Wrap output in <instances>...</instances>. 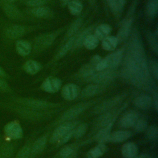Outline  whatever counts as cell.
I'll return each mask as SVG.
<instances>
[{"mask_svg":"<svg viewBox=\"0 0 158 158\" xmlns=\"http://www.w3.org/2000/svg\"><path fill=\"white\" fill-rule=\"evenodd\" d=\"M122 75L125 80L136 88L150 89L153 86L144 49L136 29L129 40Z\"/></svg>","mask_w":158,"mask_h":158,"instance_id":"cell-1","label":"cell"},{"mask_svg":"<svg viewBox=\"0 0 158 158\" xmlns=\"http://www.w3.org/2000/svg\"><path fill=\"white\" fill-rule=\"evenodd\" d=\"M22 127L17 120H12L7 122L4 127L3 136L9 140H17L23 137Z\"/></svg>","mask_w":158,"mask_h":158,"instance_id":"cell-2","label":"cell"},{"mask_svg":"<svg viewBox=\"0 0 158 158\" xmlns=\"http://www.w3.org/2000/svg\"><path fill=\"white\" fill-rule=\"evenodd\" d=\"M27 27L20 24H10L4 27V35L9 40H17L24 35L27 31Z\"/></svg>","mask_w":158,"mask_h":158,"instance_id":"cell-3","label":"cell"},{"mask_svg":"<svg viewBox=\"0 0 158 158\" xmlns=\"http://www.w3.org/2000/svg\"><path fill=\"white\" fill-rule=\"evenodd\" d=\"M77 125V122H67L59 126H58L53 131L52 136L50 138V141L52 143H56L59 141V140L62 138L65 135L73 130Z\"/></svg>","mask_w":158,"mask_h":158,"instance_id":"cell-4","label":"cell"},{"mask_svg":"<svg viewBox=\"0 0 158 158\" xmlns=\"http://www.w3.org/2000/svg\"><path fill=\"white\" fill-rule=\"evenodd\" d=\"M116 75V72L114 69H106L102 71L96 72L90 78L88 81L93 83L104 85L112 80Z\"/></svg>","mask_w":158,"mask_h":158,"instance_id":"cell-5","label":"cell"},{"mask_svg":"<svg viewBox=\"0 0 158 158\" xmlns=\"http://www.w3.org/2000/svg\"><path fill=\"white\" fill-rule=\"evenodd\" d=\"M57 35V33L54 32L39 36L35 41V49L36 51H40L49 47L55 41Z\"/></svg>","mask_w":158,"mask_h":158,"instance_id":"cell-6","label":"cell"},{"mask_svg":"<svg viewBox=\"0 0 158 158\" xmlns=\"http://www.w3.org/2000/svg\"><path fill=\"white\" fill-rule=\"evenodd\" d=\"M133 22V18L130 15L127 16L122 22L116 36L118 42L125 41L128 38L131 32Z\"/></svg>","mask_w":158,"mask_h":158,"instance_id":"cell-7","label":"cell"},{"mask_svg":"<svg viewBox=\"0 0 158 158\" xmlns=\"http://www.w3.org/2000/svg\"><path fill=\"white\" fill-rule=\"evenodd\" d=\"M61 80L55 77H49L46 78L41 85V88L43 91L49 93H54L57 92L61 87Z\"/></svg>","mask_w":158,"mask_h":158,"instance_id":"cell-8","label":"cell"},{"mask_svg":"<svg viewBox=\"0 0 158 158\" xmlns=\"http://www.w3.org/2000/svg\"><path fill=\"white\" fill-rule=\"evenodd\" d=\"M123 58V51L118 49L108 54L104 59L106 62L108 69H114L121 63Z\"/></svg>","mask_w":158,"mask_h":158,"instance_id":"cell-9","label":"cell"},{"mask_svg":"<svg viewBox=\"0 0 158 158\" xmlns=\"http://www.w3.org/2000/svg\"><path fill=\"white\" fill-rule=\"evenodd\" d=\"M2 10L6 15L12 20H20L23 17L21 11L12 3L0 2Z\"/></svg>","mask_w":158,"mask_h":158,"instance_id":"cell-10","label":"cell"},{"mask_svg":"<svg viewBox=\"0 0 158 158\" xmlns=\"http://www.w3.org/2000/svg\"><path fill=\"white\" fill-rule=\"evenodd\" d=\"M80 88L78 86L74 83H67L65 85L61 91L63 98L67 101L75 99L79 94Z\"/></svg>","mask_w":158,"mask_h":158,"instance_id":"cell-11","label":"cell"},{"mask_svg":"<svg viewBox=\"0 0 158 158\" xmlns=\"http://www.w3.org/2000/svg\"><path fill=\"white\" fill-rule=\"evenodd\" d=\"M138 119V115L136 112L129 110L125 113L119 120V125L123 128H128L135 125Z\"/></svg>","mask_w":158,"mask_h":158,"instance_id":"cell-12","label":"cell"},{"mask_svg":"<svg viewBox=\"0 0 158 158\" xmlns=\"http://www.w3.org/2000/svg\"><path fill=\"white\" fill-rule=\"evenodd\" d=\"M14 149L15 146L12 140L6 139L3 136L2 140L0 144L1 158H12L14 154Z\"/></svg>","mask_w":158,"mask_h":158,"instance_id":"cell-13","label":"cell"},{"mask_svg":"<svg viewBox=\"0 0 158 158\" xmlns=\"http://www.w3.org/2000/svg\"><path fill=\"white\" fill-rule=\"evenodd\" d=\"M88 104L89 103H81L70 108L63 114L61 117V120L63 121H66L76 117L88 107Z\"/></svg>","mask_w":158,"mask_h":158,"instance_id":"cell-14","label":"cell"},{"mask_svg":"<svg viewBox=\"0 0 158 158\" xmlns=\"http://www.w3.org/2000/svg\"><path fill=\"white\" fill-rule=\"evenodd\" d=\"M123 96L120 95V96L114 97L109 100H107L106 102L98 106L95 108L94 112L96 113H102L104 112L107 111L109 109H111L112 107H115L120 102H121V101L123 99Z\"/></svg>","mask_w":158,"mask_h":158,"instance_id":"cell-15","label":"cell"},{"mask_svg":"<svg viewBox=\"0 0 158 158\" xmlns=\"http://www.w3.org/2000/svg\"><path fill=\"white\" fill-rule=\"evenodd\" d=\"M15 46L17 52L23 57L28 56L32 50L31 44L28 41L23 40H17Z\"/></svg>","mask_w":158,"mask_h":158,"instance_id":"cell-16","label":"cell"},{"mask_svg":"<svg viewBox=\"0 0 158 158\" xmlns=\"http://www.w3.org/2000/svg\"><path fill=\"white\" fill-rule=\"evenodd\" d=\"M138 148L132 142L125 143L122 147V154L125 158H134L138 155Z\"/></svg>","mask_w":158,"mask_h":158,"instance_id":"cell-17","label":"cell"},{"mask_svg":"<svg viewBox=\"0 0 158 158\" xmlns=\"http://www.w3.org/2000/svg\"><path fill=\"white\" fill-rule=\"evenodd\" d=\"M152 103V98L147 94H141L136 97L134 100L135 105L143 110L149 109Z\"/></svg>","mask_w":158,"mask_h":158,"instance_id":"cell-18","label":"cell"},{"mask_svg":"<svg viewBox=\"0 0 158 158\" xmlns=\"http://www.w3.org/2000/svg\"><path fill=\"white\" fill-rule=\"evenodd\" d=\"M112 123L99 129L95 136V139L99 143H105L109 141V137L110 135V131L112 129Z\"/></svg>","mask_w":158,"mask_h":158,"instance_id":"cell-19","label":"cell"},{"mask_svg":"<svg viewBox=\"0 0 158 158\" xmlns=\"http://www.w3.org/2000/svg\"><path fill=\"white\" fill-rule=\"evenodd\" d=\"M104 89L103 85L93 83L86 86L81 91V95L83 97H90L101 93Z\"/></svg>","mask_w":158,"mask_h":158,"instance_id":"cell-20","label":"cell"},{"mask_svg":"<svg viewBox=\"0 0 158 158\" xmlns=\"http://www.w3.org/2000/svg\"><path fill=\"white\" fill-rule=\"evenodd\" d=\"M118 43V40L116 36L109 35L102 40L101 46L104 50L112 51L115 49Z\"/></svg>","mask_w":158,"mask_h":158,"instance_id":"cell-21","label":"cell"},{"mask_svg":"<svg viewBox=\"0 0 158 158\" xmlns=\"http://www.w3.org/2000/svg\"><path fill=\"white\" fill-rule=\"evenodd\" d=\"M111 27L107 23H102L98 25L94 31V36L99 40H102L110 33Z\"/></svg>","mask_w":158,"mask_h":158,"instance_id":"cell-22","label":"cell"},{"mask_svg":"<svg viewBox=\"0 0 158 158\" xmlns=\"http://www.w3.org/2000/svg\"><path fill=\"white\" fill-rule=\"evenodd\" d=\"M131 136V132L126 130H118L110 133L109 141L114 143L123 142L128 139Z\"/></svg>","mask_w":158,"mask_h":158,"instance_id":"cell-23","label":"cell"},{"mask_svg":"<svg viewBox=\"0 0 158 158\" xmlns=\"http://www.w3.org/2000/svg\"><path fill=\"white\" fill-rule=\"evenodd\" d=\"M46 136H43L38 138L33 144L30 148V156H35L42 151L46 143Z\"/></svg>","mask_w":158,"mask_h":158,"instance_id":"cell-24","label":"cell"},{"mask_svg":"<svg viewBox=\"0 0 158 158\" xmlns=\"http://www.w3.org/2000/svg\"><path fill=\"white\" fill-rule=\"evenodd\" d=\"M23 70L30 75H35L41 69V64L34 60H27L23 65Z\"/></svg>","mask_w":158,"mask_h":158,"instance_id":"cell-25","label":"cell"},{"mask_svg":"<svg viewBox=\"0 0 158 158\" xmlns=\"http://www.w3.org/2000/svg\"><path fill=\"white\" fill-rule=\"evenodd\" d=\"M75 38V36H73L67 39V41L65 43V44H64V45L60 48V49L57 53L56 56V58L57 59H59L60 58L65 56L69 52V51L73 48Z\"/></svg>","mask_w":158,"mask_h":158,"instance_id":"cell-26","label":"cell"},{"mask_svg":"<svg viewBox=\"0 0 158 158\" xmlns=\"http://www.w3.org/2000/svg\"><path fill=\"white\" fill-rule=\"evenodd\" d=\"M107 147L104 143H99L94 148L89 151L86 154L87 158H99L106 151Z\"/></svg>","mask_w":158,"mask_h":158,"instance_id":"cell-27","label":"cell"},{"mask_svg":"<svg viewBox=\"0 0 158 158\" xmlns=\"http://www.w3.org/2000/svg\"><path fill=\"white\" fill-rule=\"evenodd\" d=\"M158 12V0H148L146 13L150 19H154L156 17Z\"/></svg>","mask_w":158,"mask_h":158,"instance_id":"cell-28","label":"cell"},{"mask_svg":"<svg viewBox=\"0 0 158 158\" xmlns=\"http://www.w3.org/2000/svg\"><path fill=\"white\" fill-rule=\"evenodd\" d=\"M91 31H92V27H89L85 30H83L77 37L75 38V41H74V45H73V49H77L78 48H80L83 46V41L86 39V38L91 34Z\"/></svg>","mask_w":158,"mask_h":158,"instance_id":"cell-29","label":"cell"},{"mask_svg":"<svg viewBox=\"0 0 158 158\" xmlns=\"http://www.w3.org/2000/svg\"><path fill=\"white\" fill-rule=\"evenodd\" d=\"M69 12L73 15H78L83 10V4L80 0H71L67 4Z\"/></svg>","mask_w":158,"mask_h":158,"instance_id":"cell-30","label":"cell"},{"mask_svg":"<svg viewBox=\"0 0 158 158\" xmlns=\"http://www.w3.org/2000/svg\"><path fill=\"white\" fill-rule=\"evenodd\" d=\"M96 72L95 67L93 66L90 63L86 64L81 67L80 70V75L85 78L86 81H89L90 78L93 76V75Z\"/></svg>","mask_w":158,"mask_h":158,"instance_id":"cell-31","label":"cell"},{"mask_svg":"<svg viewBox=\"0 0 158 158\" xmlns=\"http://www.w3.org/2000/svg\"><path fill=\"white\" fill-rule=\"evenodd\" d=\"M30 13L38 18H44L48 17L51 14V9L44 6L33 7L30 9Z\"/></svg>","mask_w":158,"mask_h":158,"instance_id":"cell-32","label":"cell"},{"mask_svg":"<svg viewBox=\"0 0 158 158\" xmlns=\"http://www.w3.org/2000/svg\"><path fill=\"white\" fill-rule=\"evenodd\" d=\"M82 24V20L81 18L77 19L76 20H75L70 26L69 29L67 30V31L65 35V39H69L70 37H72L76 34V33L78 31L80 27Z\"/></svg>","mask_w":158,"mask_h":158,"instance_id":"cell-33","label":"cell"},{"mask_svg":"<svg viewBox=\"0 0 158 158\" xmlns=\"http://www.w3.org/2000/svg\"><path fill=\"white\" fill-rule=\"evenodd\" d=\"M115 114L107 112L104 115H102L99 119V121L97 123V128H100L101 129L102 127H104L109 124L112 123V121L114 119V115Z\"/></svg>","mask_w":158,"mask_h":158,"instance_id":"cell-34","label":"cell"},{"mask_svg":"<svg viewBox=\"0 0 158 158\" xmlns=\"http://www.w3.org/2000/svg\"><path fill=\"white\" fill-rule=\"evenodd\" d=\"M99 41V40L94 35L90 34L83 41V46L88 50H93L98 46Z\"/></svg>","mask_w":158,"mask_h":158,"instance_id":"cell-35","label":"cell"},{"mask_svg":"<svg viewBox=\"0 0 158 158\" xmlns=\"http://www.w3.org/2000/svg\"><path fill=\"white\" fill-rule=\"evenodd\" d=\"M146 38L151 49L156 54H157L158 52L157 36H156L154 33L148 31L146 33Z\"/></svg>","mask_w":158,"mask_h":158,"instance_id":"cell-36","label":"cell"},{"mask_svg":"<svg viewBox=\"0 0 158 158\" xmlns=\"http://www.w3.org/2000/svg\"><path fill=\"white\" fill-rule=\"evenodd\" d=\"M147 138L152 141H156L158 138V129L155 126H150L147 128L146 133Z\"/></svg>","mask_w":158,"mask_h":158,"instance_id":"cell-37","label":"cell"},{"mask_svg":"<svg viewBox=\"0 0 158 158\" xmlns=\"http://www.w3.org/2000/svg\"><path fill=\"white\" fill-rule=\"evenodd\" d=\"M88 128V125L86 123H81L77 127L75 128L73 132V136L75 138L81 137L86 133Z\"/></svg>","mask_w":158,"mask_h":158,"instance_id":"cell-38","label":"cell"},{"mask_svg":"<svg viewBox=\"0 0 158 158\" xmlns=\"http://www.w3.org/2000/svg\"><path fill=\"white\" fill-rule=\"evenodd\" d=\"M30 148L28 144L23 146L17 153L14 158H30Z\"/></svg>","mask_w":158,"mask_h":158,"instance_id":"cell-39","label":"cell"},{"mask_svg":"<svg viewBox=\"0 0 158 158\" xmlns=\"http://www.w3.org/2000/svg\"><path fill=\"white\" fill-rule=\"evenodd\" d=\"M135 130L137 132H142L146 130L148 128L147 122L144 119H138L135 125Z\"/></svg>","mask_w":158,"mask_h":158,"instance_id":"cell-40","label":"cell"},{"mask_svg":"<svg viewBox=\"0 0 158 158\" xmlns=\"http://www.w3.org/2000/svg\"><path fill=\"white\" fill-rule=\"evenodd\" d=\"M73 154V149L69 146H65L60 151V156L62 158H70Z\"/></svg>","mask_w":158,"mask_h":158,"instance_id":"cell-41","label":"cell"},{"mask_svg":"<svg viewBox=\"0 0 158 158\" xmlns=\"http://www.w3.org/2000/svg\"><path fill=\"white\" fill-rule=\"evenodd\" d=\"M12 92L11 88L6 81V79L0 77V93H10Z\"/></svg>","mask_w":158,"mask_h":158,"instance_id":"cell-42","label":"cell"},{"mask_svg":"<svg viewBox=\"0 0 158 158\" xmlns=\"http://www.w3.org/2000/svg\"><path fill=\"white\" fill-rule=\"evenodd\" d=\"M48 0H26L25 4L29 7H36L44 6Z\"/></svg>","mask_w":158,"mask_h":158,"instance_id":"cell-43","label":"cell"},{"mask_svg":"<svg viewBox=\"0 0 158 158\" xmlns=\"http://www.w3.org/2000/svg\"><path fill=\"white\" fill-rule=\"evenodd\" d=\"M107 4L110 7V9L115 14H119L120 11L118 8L117 0H107Z\"/></svg>","mask_w":158,"mask_h":158,"instance_id":"cell-44","label":"cell"},{"mask_svg":"<svg viewBox=\"0 0 158 158\" xmlns=\"http://www.w3.org/2000/svg\"><path fill=\"white\" fill-rule=\"evenodd\" d=\"M151 70L156 80L158 78V63L156 60H152L151 63Z\"/></svg>","mask_w":158,"mask_h":158,"instance_id":"cell-45","label":"cell"},{"mask_svg":"<svg viewBox=\"0 0 158 158\" xmlns=\"http://www.w3.org/2000/svg\"><path fill=\"white\" fill-rule=\"evenodd\" d=\"M74 130V129H73ZM73 130H71L70 131H69V133H67L66 135H65L62 138H60L58 143V144L60 145V144H63L65 143H67L72 136H73Z\"/></svg>","mask_w":158,"mask_h":158,"instance_id":"cell-46","label":"cell"},{"mask_svg":"<svg viewBox=\"0 0 158 158\" xmlns=\"http://www.w3.org/2000/svg\"><path fill=\"white\" fill-rule=\"evenodd\" d=\"M153 104L154 106V108L156 111H157V108H158V96H157V93L155 92L154 93L153 96Z\"/></svg>","mask_w":158,"mask_h":158,"instance_id":"cell-47","label":"cell"},{"mask_svg":"<svg viewBox=\"0 0 158 158\" xmlns=\"http://www.w3.org/2000/svg\"><path fill=\"white\" fill-rule=\"evenodd\" d=\"M126 1L127 0H117V2H118V8L119 10L120 11V12L122 11L125 4L126 3Z\"/></svg>","mask_w":158,"mask_h":158,"instance_id":"cell-48","label":"cell"},{"mask_svg":"<svg viewBox=\"0 0 158 158\" xmlns=\"http://www.w3.org/2000/svg\"><path fill=\"white\" fill-rule=\"evenodd\" d=\"M0 77L4 78V79H7L9 78L8 74L6 72V71L2 69L1 67H0Z\"/></svg>","mask_w":158,"mask_h":158,"instance_id":"cell-49","label":"cell"},{"mask_svg":"<svg viewBox=\"0 0 158 158\" xmlns=\"http://www.w3.org/2000/svg\"><path fill=\"white\" fill-rule=\"evenodd\" d=\"M134 158H151V157L149 156V155H148L147 154H140L138 156H136Z\"/></svg>","mask_w":158,"mask_h":158,"instance_id":"cell-50","label":"cell"},{"mask_svg":"<svg viewBox=\"0 0 158 158\" xmlns=\"http://www.w3.org/2000/svg\"><path fill=\"white\" fill-rule=\"evenodd\" d=\"M17 0H0V2H5V3H12L13 4Z\"/></svg>","mask_w":158,"mask_h":158,"instance_id":"cell-51","label":"cell"},{"mask_svg":"<svg viewBox=\"0 0 158 158\" xmlns=\"http://www.w3.org/2000/svg\"><path fill=\"white\" fill-rule=\"evenodd\" d=\"M60 3L62 5H67V4L71 1V0H59Z\"/></svg>","mask_w":158,"mask_h":158,"instance_id":"cell-52","label":"cell"},{"mask_svg":"<svg viewBox=\"0 0 158 158\" xmlns=\"http://www.w3.org/2000/svg\"><path fill=\"white\" fill-rule=\"evenodd\" d=\"M89 1V2L93 4V5H94L95 4V2H96V0H88Z\"/></svg>","mask_w":158,"mask_h":158,"instance_id":"cell-53","label":"cell"},{"mask_svg":"<svg viewBox=\"0 0 158 158\" xmlns=\"http://www.w3.org/2000/svg\"><path fill=\"white\" fill-rule=\"evenodd\" d=\"M2 138H3V136L0 134V144H1V141H2Z\"/></svg>","mask_w":158,"mask_h":158,"instance_id":"cell-54","label":"cell"},{"mask_svg":"<svg viewBox=\"0 0 158 158\" xmlns=\"http://www.w3.org/2000/svg\"><path fill=\"white\" fill-rule=\"evenodd\" d=\"M0 158H1V157H0Z\"/></svg>","mask_w":158,"mask_h":158,"instance_id":"cell-55","label":"cell"}]
</instances>
